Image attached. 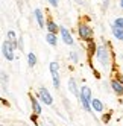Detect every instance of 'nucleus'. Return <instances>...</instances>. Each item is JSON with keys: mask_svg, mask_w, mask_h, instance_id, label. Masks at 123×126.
Returning <instances> with one entry per match:
<instances>
[{"mask_svg": "<svg viewBox=\"0 0 123 126\" xmlns=\"http://www.w3.org/2000/svg\"><path fill=\"white\" fill-rule=\"evenodd\" d=\"M47 43L49 44H52V46H55L56 44V37H55V33H47Z\"/></svg>", "mask_w": 123, "mask_h": 126, "instance_id": "obj_15", "label": "nucleus"}, {"mask_svg": "<svg viewBox=\"0 0 123 126\" xmlns=\"http://www.w3.org/2000/svg\"><path fill=\"white\" fill-rule=\"evenodd\" d=\"M79 35H81V38H84V40H90L93 37V29H90L88 26H85V24H81L79 26Z\"/></svg>", "mask_w": 123, "mask_h": 126, "instance_id": "obj_2", "label": "nucleus"}, {"mask_svg": "<svg viewBox=\"0 0 123 126\" xmlns=\"http://www.w3.org/2000/svg\"><path fill=\"white\" fill-rule=\"evenodd\" d=\"M114 26H116V28L123 29V18H117L116 21H114Z\"/></svg>", "mask_w": 123, "mask_h": 126, "instance_id": "obj_18", "label": "nucleus"}, {"mask_svg": "<svg viewBox=\"0 0 123 126\" xmlns=\"http://www.w3.org/2000/svg\"><path fill=\"white\" fill-rule=\"evenodd\" d=\"M61 33H62V38H64V43H65V44H73V38H72V35L68 33L67 29L61 28Z\"/></svg>", "mask_w": 123, "mask_h": 126, "instance_id": "obj_7", "label": "nucleus"}, {"mask_svg": "<svg viewBox=\"0 0 123 126\" xmlns=\"http://www.w3.org/2000/svg\"><path fill=\"white\" fill-rule=\"evenodd\" d=\"M120 5H122V8H123V0H122V2H120Z\"/></svg>", "mask_w": 123, "mask_h": 126, "instance_id": "obj_21", "label": "nucleus"}, {"mask_svg": "<svg viewBox=\"0 0 123 126\" xmlns=\"http://www.w3.org/2000/svg\"><path fill=\"white\" fill-rule=\"evenodd\" d=\"M49 2H50L52 6H56V5H58V0H49Z\"/></svg>", "mask_w": 123, "mask_h": 126, "instance_id": "obj_19", "label": "nucleus"}, {"mask_svg": "<svg viewBox=\"0 0 123 126\" xmlns=\"http://www.w3.org/2000/svg\"><path fill=\"white\" fill-rule=\"evenodd\" d=\"M31 102H32V108H33V112L35 114H41V106H40V103H38V100H37V99H31Z\"/></svg>", "mask_w": 123, "mask_h": 126, "instance_id": "obj_9", "label": "nucleus"}, {"mask_svg": "<svg viewBox=\"0 0 123 126\" xmlns=\"http://www.w3.org/2000/svg\"><path fill=\"white\" fill-rule=\"evenodd\" d=\"M35 17H37V20H38V24L43 28V26H44V20H43V12H41L40 9H37V11H35Z\"/></svg>", "mask_w": 123, "mask_h": 126, "instance_id": "obj_13", "label": "nucleus"}, {"mask_svg": "<svg viewBox=\"0 0 123 126\" xmlns=\"http://www.w3.org/2000/svg\"><path fill=\"white\" fill-rule=\"evenodd\" d=\"M8 38H9V44L12 47H17V38H15V35H14V32L11 31V32H8Z\"/></svg>", "mask_w": 123, "mask_h": 126, "instance_id": "obj_12", "label": "nucleus"}, {"mask_svg": "<svg viewBox=\"0 0 123 126\" xmlns=\"http://www.w3.org/2000/svg\"><path fill=\"white\" fill-rule=\"evenodd\" d=\"M12 49H14V47L9 44V41H5V43H3V55H5V58H6L8 61H12V59H14Z\"/></svg>", "mask_w": 123, "mask_h": 126, "instance_id": "obj_4", "label": "nucleus"}, {"mask_svg": "<svg viewBox=\"0 0 123 126\" xmlns=\"http://www.w3.org/2000/svg\"><path fill=\"white\" fill-rule=\"evenodd\" d=\"M68 85H70V91L77 96V90H76V85H75V80H73V79H70V80H68Z\"/></svg>", "mask_w": 123, "mask_h": 126, "instance_id": "obj_17", "label": "nucleus"}, {"mask_svg": "<svg viewBox=\"0 0 123 126\" xmlns=\"http://www.w3.org/2000/svg\"><path fill=\"white\" fill-rule=\"evenodd\" d=\"M50 73H52V76H53L55 88H59V75H58V64L56 62H52L50 64Z\"/></svg>", "mask_w": 123, "mask_h": 126, "instance_id": "obj_3", "label": "nucleus"}, {"mask_svg": "<svg viewBox=\"0 0 123 126\" xmlns=\"http://www.w3.org/2000/svg\"><path fill=\"white\" fill-rule=\"evenodd\" d=\"M119 80H120V82L123 84V76H120V78H119Z\"/></svg>", "mask_w": 123, "mask_h": 126, "instance_id": "obj_20", "label": "nucleus"}, {"mask_svg": "<svg viewBox=\"0 0 123 126\" xmlns=\"http://www.w3.org/2000/svg\"><path fill=\"white\" fill-rule=\"evenodd\" d=\"M97 58H99V61L102 62V64H105V62L108 61V50H107V47L100 46L97 49Z\"/></svg>", "mask_w": 123, "mask_h": 126, "instance_id": "obj_6", "label": "nucleus"}, {"mask_svg": "<svg viewBox=\"0 0 123 126\" xmlns=\"http://www.w3.org/2000/svg\"><path fill=\"white\" fill-rule=\"evenodd\" d=\"M112 33H114V37H117L119 40H122V41H123V29H120V28H116V26H114Z\"/></svg>", "mask_w": 123, "mask_h": 126, "instance_id": "obj_11", "label": "nucleus"}, {"mask_svg": "<svg viewBox=\"0 0 123 126\" xmlns=\"http://www.w3.org/2000/svg\"><path fill=\"white\" fill-rule=\"evenodd\" d=\"M111 87H112V90H114V91H116L119 96H120V94H123V85H122V82L112 80V82H111Z\"/></svg>", "mask_w": 123, "mask_h": 126, "instance_id": "obj_8", "label": "nucleus"}, {"mask_svg": "<svg viewBox=\"0 0 123 126\" xmlns=\"http://www.w3.org/2000/svg\"><path fill=\"white\" fill-rule=\"evenodd\" d=\"M38 96H40V99H41V100L44 102L46 105H52V102H53V99H52L50 93L47 91L46 88H41V90H40V93H38Z\"/></svg>", "mask_w": 123, "mask_h": 126, "instance_id": "obj_5", "label": "nucleus"}, {"mask_svg": "<svg viewBox=\"0 0 123 126\" xmlns=\"http://www.w3.org/2000/svg\"><path fill=\"white\" fill-rule=\"evenodd\" d=\"M47 29H49V32H50V33H55V32L58 31V28H56V24H55L53 21H50V20L47 21Z\"/></svg>", "mask_w": 123, "mask_h": 126, "instance_id": "obj_14", "label": "nucleus"}, {"mask_svg": "<svg viewBox=\"0 0 123 126\" xmlns=\"http://www.w3.org/2000/svg\"><path fill=\"white\" fill-rule=\"evenodd\" d=\"M81 102H82V105L87 111L91 110V106H90V103H91V90L88 87H84L81 90Z\"/></svg>", "mask_w": 123, "mask_h": 126, "instance_id": "obj_1", "label": "nucleus"}, {"mask_svg": "<svg viewBox=\"0 0 123 126\" xmlns=\"http://www.w3.org/2000/svg\"><path fill=\"white\" fill-rule=\"evenodd\" d=\"M91 105H93L94 110H96V111H99V112L103 110V105H102V102L99 100V99H93V100H91Z\"/></svg>", "mask_w": 123, "mask_h": 126, "instance_id": "obj_10", "label": "nucleus"}, {"mask_svg": "<svg viewBox=\"0 0 123 126\" xmlns=\"http://www.w3.org/2000/svg\"><path fill=\"white\" fill-rule=\"evenodd\" d=\"M28 62H29V65H35V62H37V56H35V53H29L28 55Z\"/></svg>", "mask_w": 123, "mask_h": 126, "instance_id": "obj_16", "label": "nucleus"}]
</instances>
